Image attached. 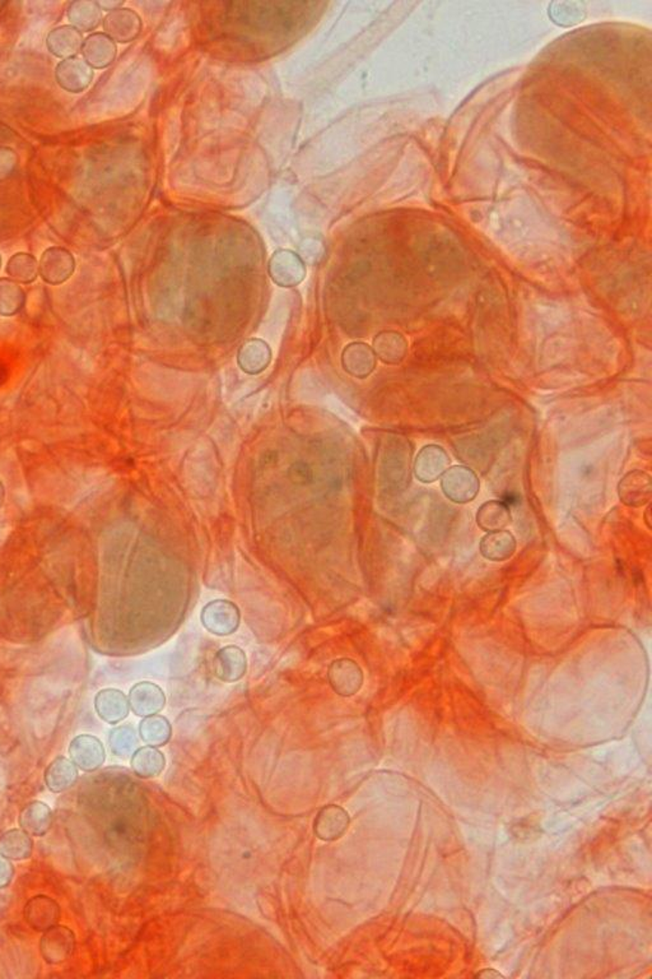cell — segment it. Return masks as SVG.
Segmentation results:
<instances>
[{
	"mask_svg": "<svg viewBox=\"0 0 652 979\" xmlns=\"http://www.w3.org/2000/svg\"><path fill=\"white\" fill-rule=\"evenodd\" d=\"M201 621L209 633L217 636H227L239 629L241 614L235 603L227 599H215L203 608Z\"/></svg>",
	"mask_w": 652,
	"mask_h": 979,
	"instance_id": "obj_1",
	"label": "cell"
},
{
	"mask_svg": "<svg viewBox=\"0 0 652 979\" xmlns=\"http://www.w3.org/2000/svg\"><path fill=\"white\" fill-rule=\"evenodd\" d=\"M76 260L72 252L61 246H52L42 252L39 263V276L51 286L61 285L73 276Z\"/></svg>",
	"mask_w": 652,
	"mask_h": 979,
	"instance_id": "obj_2",
	"label": "cell"
},
{
	"mask_svg": "<svg viewBox=\"0 0 652 979\" xmlns=\"http://www.w3.org/2000/svg\"><path fill=\"white\" fill-rule=\"evenodd\" d=\"M76 949V935L66 926H54L42 935L40 953L48 965H58L67 962Z\"/></svg>",
	"mask_w": 652,
	"mask_h": 979,
	"instance_id": "obj_3",
	"label": "cell"
},
{
	"mask_svg": "<svg viewBox=\"0 0 652 979\" xmlns=\"http://www.w3.org/2000/svg\"><path fill=\"white\" fill-rule=\"evenodd\" d=\"M70 760L86 773L96 772L104 765L106 751L96 736L79 735L69 745Z\"/></svg>",
	"mask_w": 652,
	"mask_h": 979,
	"instance_id": "obj_4",
	"label": "cell"
},
{
	"mask_svg": "<svg viewBox=\"0 0 652 979\" xmlns=\"http://www.w3.org/2000/svg\"><path fill=\"white\" fill-rule=\"evenodd\" d=\"M328 680L333 691L340 697H352L364 683V673L355 661L341 658L331 662Z\"/></svg>",
	"mask_w": 652,
	"mask_h": 979,
	"instance_id": "obj_5",
	"label": "cell"
},
{
	"mask_svg": "<svg viewBox=\"0 0 652 979\" xmlns=\"http://www.w3.org/2000/svg\"><path fill=\"white\" fill-rule=\"evenodd\" d=\"M104 35L113 42L122 44L133 41L140 36L141 21L140 15L131 9L119 8L110 12L103 21Z\"/></svg>",
	"mask_w": 652,
	"mask_h": 979,
	"instance_id": "obj_6",
	"label": "cell"
},
{
	"mask_svg": "<svg viewBox=\"0 0 652 979\" xmlns=\"http://www.w3.org/2000/svg\"><path fill=\"white\" fill-rule=\"evenodd\" d=\"M128 700L135 716L144 718L158 714L166 704L165 692L158 685L149 682L135 683L129 691Z\"/></svg>",
	"mask_w": 652,
	"mask_h": 979,
	"instance_id": "obj_7",
	"label": "cell"
},
{
	"mask_svg": "<svg viewBox=\"0 0 652 979\" xmlns=\"http://www.w3.org/2000/svg\"><path fill=\"white\" fill-rule=\"evenodd\" d=\"M58 85L70 94H81L91 85L94 70L79 58H69L58 64L55 69Z\"/></svg>",
	"mask_w": 652,
	"mask_h": 979,
	"instance_id": "obj_8",
	"label": "cell"
},
{
	"mask_svg": "<svg viewBox=\"0 0 652 979\" xmlns=\"http://www.w3.org/2000/svg\"><path fill=\"white\" fill-rule=\"evenodd\" d=\"M60 916L59 904L46 895L31 898L24 905V920L31 929L38 932H45L57 926Z\"/></svg>",
	"mask_w": 652,
	"mask_h": 979,
	"instance_id": "obj_9",
	"label": "cell"
},
{
	"mask_svg": "<svg viewBox=\"0 0 652 979\" xmlns=\"http://www.w3.org/2000/svg\"><path fill=\"white\" fill-rule=\"evenodd\" d=\"M349 815L340 806L328 805L320 810L315 821L313 831L319 839L324 842H334L344 836L349 827Z\"/></svg>",
	"mask_w": 652,
	"mask_h": 979,
	"instance_id": "obj_10",
	"label": "cell"
},
{
	"mask_svg": "<svg viewBox=\"0 0 652 979\" xmlns=\"http://www.w3.org/2000/svg\"><path fill=\"white\" fill-rule=\"evenodd\" d=\"M213 671L217 679L223 682H236L248 671V658L244 649L236 645L224 646L215 654Z\"/></svg>",
	"mask_w": 652,
	"mask_h": 979,
	"instance_id": "obj_11",
	"label": "cell"
},
{
	"mask_svg": "<svg viewBox=\"0 0 652 979\" xmlns=\"http://www.w3.org/2000/svg\"><path fill=\"white\" fill-rule=\"evenodd\" d=\"M95 709L104 722L118 725L129 716L128 697L118 689H104L95 698Z\"/></svg>",
	"mask_w": 652,
	"mask_h": 979,
	"instance_id": "obj_12",
	"label": "cell"
},
{
	"mask_svg": "<svg viewBox=\"0 0 652 979\" xmlns=\"http://www.w3.org/2000/svg\"><path fill=\"white\" fill-rule=\"evenodd\" d=\"M81 52L83 60L92 69H104L112 66L116 57V45L109 36L104 33H92L83 41Z\"/></svg>",
	"mask_w": 652,
	"mask_h": 979,
	"instance_id": "obj_13",
	"label": "cell"
},
{
	"mask_svg": "<svg viewBox=\"0 0 652 979\" xmlns=\"http://www.w3.org/2000/svg\"><path fill=\"white\" fill-rule=\"evenodd\" d=\"M82 44V32L73 26L58 27L52 30L46 39L49 51L60 59L75 58L81 51Z\"/></svg>",
	"mask_w": 652,
	"mask_h": 979,
	"instance_id": "obj_14",
	"label": "cell"
},
{
	"mask_svg": "<svg viewBox=\"0 0 652 979\" xmlns=\"http://www.w3.org/2000/svg\"><path fill=\"white\" fill-rule=\"evenodd\" d=\"M78 769L75 763L64 756L52 760L44 774L46 787L52 793H63L70 790L78 781Z\"/></svg>",
	"mask_w": 652,
	"mask_h": 979,
	"instance_id": "obj_15",
	"label": "cell"
},
{
	"mask_svg": "<svg viewBox=\"0 0 652 979\" xmlns=\"http://www.w3.org/2000/svg\"><path fill=\"white\" fill-rule=\"evenodd\" d=\"M21 829L31 837H44L52 827V811L46 803L32 801L24 806L18 819Z\"/></svg>",
	"mask_w": 652,
	"mask_h": 979,
	"instance_id": "obj_16",
	"label": "cell"
},
{
	"mask_svg": "<svg viewBox=\"0 0 652 979\" xmlns=\"http://www.w3.org/2000/svg\"><path fill=\"white\" fill-rule=\"evenodd\" d=\"M33 852V840L23 829H11L0 837V855L11 861H26Z\"/></svg>",
	"mask_w": 652,
	"mask_h": 979,
	"instance_id": "obj_17",
	"label": "cell"
},
{
	"mask_svg": "<svg viewBox=\"0 0 652 979\" xmlns=\"http://www.w3.org/2000/svg\"><path fill=\"white\" fill-rule=\"evenodd\" d=\"M68 18L72 26L83 32H91L103 23V11L96 2L78 0L73 2L68 8Z\"/></svg>",
	"mask_w": 652,
	"mask_h": 979,
	"instance_id": "obj_18",
	"label": "cell"
},
{
	"mask_svg": "<svg viewBox=\"0 0 652 979\" xmlns=\"http://www.w3.org/2000/svg\"><path fill=\"white\" fill-rule=\"evenodd\" d=\"M131 769L138 777L153 778L161 774L165 769V755L153 746H144L135 750L131 760Z\"/></svg>",
	"mask_w": 652,
	"mask_h": 979,
	"instance_id": "obj_19",
	"label": "cell"
},
{
	"mask_svg": "<svg viewBox=\"0 0 652 979\" xmlns=\"http://www.w3.org/2000/svg\"><path fill=\"white\" fill-rule=\"evenodd\" d=\"M172 735L171 723L166 717H146L140 725V736L149 746L159 747L170 741Z\"/></svg>",
	"mask_w": 652,
	"mask_h": 979,
	"instance_id": "obj_20",
	"label": "cell"
},
{
	"mask_svg": "<svg viewBox=\"0 0 652 979\" xmlns=\"http://www.w3.org/2000/svg\"><path fill=\"white\" fill-rule=\"evenodd\" d=\"M26 304V292L20 283L11 279H0V316H17Z\"/></svg>",
	"mask_w": 652,
	"mask_h": 979,
	"instance_id": "obj_21",
	"label": "cell"
},
{
	"mask_svg": "<svg viewBox=\"0 0 652 979\" xmlns=\"http://www.w3.org/2000/svg\"><path fill=\"white\" fill-rule=\"evenodd\" d=\"M7 275L17 283L29 285L36 281L39 276L38 260L29 252H17L8 261Z\"/></svg>",
	"mask_w": 652,
	"mask_h": 979,
	"instance_id": "obj_22",
	"label": "cell"
},
{
	"mask_svg": "<svg viewBox=\"0 0 652 979\" xmlns=\"http://www.w3.org/2000/svg\"><path fill=\"white\" fill-rule=\"evenodd\" d=\"M110 749L115 756L126 757L133 753L138 745L137 734L131 726L113 728L109 737Z\"/></svg>",
	"mask_w": 652,
	"mask_h": 979,
	"instance_id": "obj_23",
	"label": "cell"
},
{
	"mask_svg": "<svg viewBox=\"0 0 652 979\" xmlns=\"http://www.w3.org/2000/svg\"><path fill=\"white\" fill-rule=\"evenodd\" d=\"M18 166V155L9 147H0V183L8 180Z\"/></svg>",
	"mask_w": 652,
	"mask_h": 979,
	"instance_id": "obj_24",
	"label": "cell"
},
{
	"mask_svg": "<svg viewBox=\"0 0 652 979\" xmlns=\"http://www.w3.org/2000/svg\"><path fill=\"white\" fill-rule=\"evenodd\" d=\"M14 876V866L11 860L0 855V889L7 888Z\"/></svg>",
	"mask_w": 652,
	"mask_h": 979,
	"instance_id": "obj_25",
	"label": "cell"
},
{
	"mask_svg": "<svg viewBox=\"0 0 652 979\" xmlns=\"http://www.w3.org/2000/svg\"><path fill=\"white\" fill-rule=\"evenodd\" d=\"M475 977L485 979H498L504 978V975L503 974V973L497 972L496 969L485 968L483 969L482 972L476 973Z\"/></svg>",
	"mask_w": 652,
	"mask_h": 979,
	"instance_id": "obj_26",
	"label": "cell"
},
{
	"mask_svg": "<svg viewBox=\"0 0 652 979\" xmlns=\"http://www.w3.org/2000/svg\"><path fill=\"white\" fill-rule=\"evenodd\" d=\"M97 5H98V7L101 8V11L113 12V11H115V9H119L120 7H122V5H124V3H122V2H98Z\"/></svg>",
	"mask_w": 652,
	"mask_h": 979,
	"instance_id": "obj_27",
	"label": "cell"
},
{
	"mask_svg": "<svg viewBox=\"0 0 652 979\" xmlns=\"http://www.w3.org/2000/svg\"><path fill=\"white\" fill-rule=\"evenodd\" d=\"M5 485H3V482L0 481V508H2L3 504H5Z\"/></svg>",
	"mask_w": 652,
	"mask_h": 979,
	"instance_id": "obj_28",
	"label": "cell"
},
{
	"mask_svg": "<svg viewBox=\"0 0 652 979\" xmlns=\"http://www.w3.org/2000/svg\"><path fill=\"white\" fill-rule=\"evenodd\" d=\"M0 267H2V257H0Z\"/></svg>",
	"mask_w": 652,
	"mask_h": 979,
	"instance_id": "obj_29",
	"label": "cell"
}]
</instances>
